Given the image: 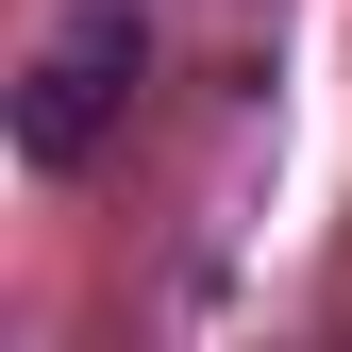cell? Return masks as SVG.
I'll return each instance as SVG.
<instances>
[{
  "label": "cell",
  "mask_w": 352,
  "mask_h": 352,
  "mask_svg": "<svg viewBox=\"0 0 352 352\" xmlns=\"http://www.w3.org/2000/svg\"><path fill=\"white\" fill-rule=\"evenodd\" d=\"M135 51H151L135 0H84L51 51H34V84H17V168H84L101 151V118L135 101Z\"/></svg>",
  "instance_id": "1"
}]
</instances>
